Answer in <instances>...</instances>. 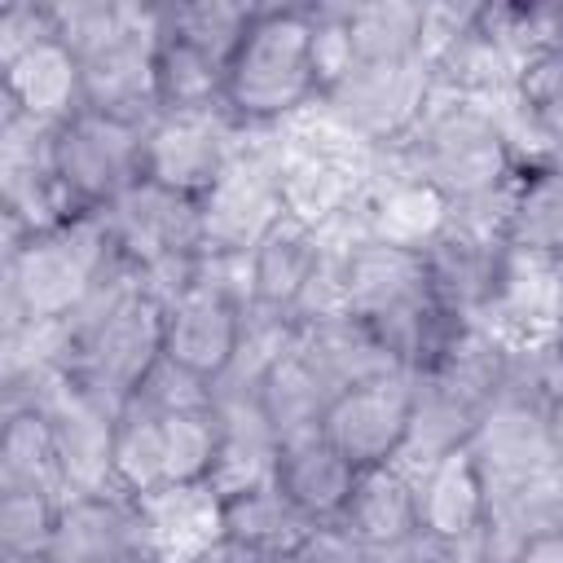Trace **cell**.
<instances>
[{"instance_id":"1","label":"cell","mask_w":563,"mask_h":563,"mask_svg":"<svg viewBox=\"0 0 563 563\" xmlns=\"http://www.w3.org/2000/svg\"><path fill=\"white\" fill-rule=\"evenodd\" d=\"M317 4H255L224 66L220 110L242 132H277L321 106L312 66Z\"/></svg>"},{"instance_id":"2","label":"cell","mask_w":563,"mask_h":563,"mask_svg":"<svg viewBox=\"0 0 563 563\" xmlns=\"http://www.w3.org/2000/svg\"><path fill=\"white\" fill-rule=\"evenodd\" d=\"M396 154L422 180H431L453 202V211L501 202L519 172L501 110L493 101H471L444 88H435L427 114L396 145Z\"/></svg>"},{"instance_id":"3","label":"cell","mask_w":563,"mask_h":563,"mask_svg":"<svg viewBox=\"0 0 563 563\" xmlns=\"http://www.w3.org/2000/svg\"><path fill=\"white\" fill-rule=\"evenodd\" d=\"M251 312L246 260L202 255L180 290L163 299V361L216 387L242 347Z\"/></svg>"},{"instance_id":"4","label":"cell","mask_w":563,"mask_h":563,"mask_svg":"<svg viewBox=\"0 0 563 563\" xmlns=\"http://www.w3.org/2000/svg\"><path fill=\"white\" fill-rule=\"evenodd\" d=\"M48 176L66 220L106 211L145 176V123L79 110L48 132Z\"/></svg>"},{"instance_id":"5","label":"cell","mask_w":563,"mask_h":563,"mask_svg":"<svg viewBox=\"0 0 563 563\" xmlns=\"http://www.w3.org/2000/svg\"><path fill=\"white\" fill-rule=\"evenodd\" d=\"M202 255L246 260L260 238L286 216L282 198V154L273 132H246L220 180L198 198Z\"/></svg>"},{"instance_id":"6","label":"cell","mask_w":563,"mask_h":563,"mask_svg":"<svg viewBox=\"0 0 563 563\" xmlns=\"http://www.w3.org/2000/svg\"><path fill=\"white\" fill-rule=\"evenodd\" d=\"M431 97H435V75L422 57L383 62V66H356L321 101V114L334 119L365 150H396L418 128Z\"/></svg>"},{"instance_id":"7","label":"cell","mask_w":563,"mask_h":563,"mask_svg":"<svg viewBox=\"0 0 563 563\" xmlns=\"http://www.w3.org/2000/svg\"><path fill=\"white\" fill-rule=\"evenodd\" d=\"M246 132L224 110H189V114H154L145 123V180L176 189L185 198H202Z\"/></svg>"},{"instance_id":"8","label":"cell","mask_w":563,"mask_h":563,"mask_svg":"<svg viewBox=\"0 0 563 563\" xmlns=\"http://www.w3.org/2000/svg\"><path fill=\"white\" fill-rule=\"evenodd\" d=\"M356 216L365 238L422 255L453 224V202L431 180H422L396 150H378Z\"/></svg>"},{"instance_id":"9","label":"cell","mask_w":563,"mask_h":563,"mask_svg":"<svg viewBox=\"0 0 563 563\" xmlns=\"http://www.w3.org/2000/svg\"><path fill=\"white\" fill-rule=\"evenodd\" d=\"M409 427H413V374L347 387L330 400L321 418V435L356 471L400 462L409 449Z\"/></svg>"},{"instance_id":"10","label":"cell","mask_w":563,"mask_h":563,"mask_svg":"<svg viewBox=\"0 0 563 563\" xmlns=\"http://www.w3.org/2000/svg\"><path fill=\"white\" fill-rule=\"evenodd\" d=\"M48 563H154L145 506L128 493H70L62 497Z\"/></svg>"},{"instance_id":"11","label":"cell","mask_w":563,"mask_h":563,"mask_svg":"<svg viewBox=\"0 0 563 563\" xmlns=\"http://www.w3.org/2000/svg\"><path fill=\"white\" fill-rule=\"evenodd\" d=\"M506 260H510V251H506L501 233L479 220H466L457 211H453V224L422 251L431 295L466 321L488 317V308L501 290V277H506Z\"/></svg>"},{"instance_id":"12","label":"cell","mask_w":563,"mask_h":563,"mask_svg":"<svg viewBox=\"0 0 563 563\" xmlns=\"http://www.w3.org/2000/svg\"><path fill=\"white\" fill-rule=\"evenodd\" d=\"M484 466L488 484H519L554 471L545 440V400L519 387H506L484 413L466 444Z\"/></svg>"},{"instance_id":"13","label":"cell","mask_w":563,"mask_h":563,"mask_svg":"<svg viewBox=\"0 0 563 563\" xmlns=\"http://www.w3.org/2000/svg\"><path fill=\"white\" fill-rule=\"evenodd\" d=\"M422 537L444 550H471L488 523V475L471 449H453L427 466H413Z\"/></svg>"},{"instance_id":"14","label":"cell","mask_w":563,"mask_h":563,"mask_svg":"<svg viewBox=\"0 0 563 563\" xmlns=\"http://www.w3.org/2000/svg\"><path fill=\"white\" fill-rule=\"evenodd\" d=\"M0 79H4V106L48 132L84 110L79 57L57 31L31 44L26 53H18L13 62H0Z\"/></svg>"},{"instance_id":"15","label":"cell","mask_w":563,"mask_h":563,"mask_svg":"<svg viewBox=\"0 0 563 563\" xmlns=\"http://www.w3.org/2000/svg\"><path fill=\"white\" fill-rule=\"evenodd\" d=\"M356 466L321 435V431H303V435H290L277 444V457H273V484L277 493L312 523V528H325V523H339L343 510H347V497L356 488Z\"/></svg>"},{"instance_id":"16","label":"cell","mask_w":563,"mask_h":563,"mask_svg":"<svg viewBox=\"0 0 563 563\" xmlns=\"http://www.w3.org/2000/svg\"><path fill=\"white\" fill-rule=\"evenodd\" d=\"M321 260H325L321 229H312V224H303L295 216H282L260 238V246L246 255L251 308L295 321V312H299V303H303V295H308Z\"/></svg>"},{"instance_id":"17","label":"cell","mask_w":563,"mask_h":563,"mask_svg":"<svg viewBox=\"0 0 563 563\" xmlns=\"http://www.w3.org/2000/svg\"><path fill=\"white\" fill-rule=\"evenodd\" d=\"M339 528L356 545H365V550H396V545L418 541L422 537V523H418V484H413V471L405 462L361 471Z\"/></svg>"},{"instance_id":"18","label":"cell","mask_w":563,"mask_h":563,"mask_svg":"<svg viewBox=\"0 0 563 563\" xmlns=\"http://www.w3.org/2000/svg\"><path fill=\"white\" fill-rule=\"evenodd\" d=\"M501 242L528 260H563V158L515 172L501 211Z\"/></svg>"},{"instance_id":"19","label":"cell","mask_w":563,"mask_h":563,"mask_svg":"<svg viewBox=\"0 0 563 563\" xmlns=\"http://www.w3.org/2000/svg\"><path fill=\"white\" fill-rule=\"evenodd\" d=\"M299 347L325 374V383L334 391L365 387V383H387V378H400L405 374L396 365V356L383 347V339L361 317H352V312H339V317L299 325Z\"/></svg>"},{"instance_id":"20","label":"cell","mask_w":563,"mask_h":563,"mask_svg":"<svg viewBox=\"0 0 563 563\" xmlns=\"http://www.w3.org/2000/svg\"><path fill=\"white\" fill-rule=\"evenodd\" d=\"M339 391L325 383V374L308 361V352L299 347V339L260 374L255 383V400H260V413L264 422L273 427L277 444L290 440V435H303V431H321V418L330 409Z\"/></svg>"},{"instance_id":"21","label":"cell","mask_w":563,"mask_h":563,"mask_svg":"<svg viewBox=\"0 0 563 563\" xmlns=\"http://www.w3.org/2000/svg\"><path fill=\"white\" fill-rule=\"evenodd\" d=\"M220 97H224V62L158 22V48H154V101H158V114L220 110Z\"/></svg>"},{"instance_id":"22","label":"cell","mask_w":563,"mask_h":563,"mask_svg":"<svg viewBox=\"0 0 563 563\" xmlns=\"http://www.w3.org/2000/svg\"><path fill=\"white\" fill-rule=\"evenodd\" d=\"M114 488L145 501L167 488V435L163 409L145 396H132L114 418V449H110Z\"/></svg>"},{"instance_id":"23","label":"cell","mask_w":563,"mask_h":563,"mask_svg":"<svg viewBox=\"0 0 563 563\" xmlns=\"http://www.w3.org/2000/svg\"><path fill=\"white\" fill-rule=\"evenodd\" d=\"M220 532H224V541H233L251 554H282V550H295L312 532V523L268 479L246 493L220 497Z\"/></svg>"},{"instance_id":"24","label":"cell","mask_w":563,"mask_h":563,"mask_svg":"<svg viewBox=\"0 0 563 563\" xmlns=\"http://www.w3.org/2000/svg\"><path fill=\"white\" fill-rule=\"evenodd\" d=\"M479 427V409L466 405L457 391H449L435 378H413V427H409V449L405 466H427L453 449H466Z\"/></svg>"},{"instance_id":"25","label":"cell","mask_w":563,"mask_h":563,"mask_svg":"<svg viewBox=\"0 0 563 563\" xmlns=\"http://www.w3.org/2000/svg\"><path fill=\"white\" fill-rule=\"evenodd\" d=\"M0 488H48L66 497L53 431L35 405L4 409V435H0Z\"/></svg>"},{"instance_id":"26","label":"cell","mask_w":563,"mask_h":563,"mask_svg":"<svg viewBox=\"0 0 563 563\" xmlns=\"http://www.w3.org/2000/svg\"><path fill=\"white\" fill-rule=\"evenodd\" d=\"M347 35L356 48V66H383V62H413L418 35H422V4H343Z\"/></svg>"},{"instance_id":"27","label":"cell","mask_w":563,"mask_h":563,"mask_svg":"<svg viewBox=\"0 0 563 563\" xmlns=\"http://www.w3.org/2000/svg\"><path fill=\"white\" fill-rule=\"evenodd\" d=\"M163 435H167V488H207L224 449L216 409L211 405L167 409Z\"/></svg>"},{"instance_id":"28","label":"cell","mask_w":563,"mask_h":563,"mask_svg":"<svg viewBox=\"0 0 563 563\" xmlns=\"http://www.w3.org/2000/svg\"><path fill=\"white\" fill-rule=\"evenodd\" d=\"M62 493L48 488H0V550L4 559H44L57 532Z\"/></svg>"},{"instance_id":"29","label":"cell","mask_w":563,"mask_h":563,"mask_svg":"<svg viewBox=\"0 0 563 563\" xmlns=\"http://www.w3.org/2000/svg\"><path fill=\"white\" fill-rule=\"evenodd\" d=\"M295 563H369L365 559V545H356L339 523H325V528H312L295 550H290Z\"/></svg>"},{"instance_id":"30","label":"cell","mask_w":563,"mask_h":563,"mask_svg":"<svg viewBox=\"0 0 563 563\" xmlns=\"http://www.w3.org/2000/svg\"><path fill=\"white\" fill-rule=\"evenodd\" d=\"M515 563H563V532L550 528V532H537L519 545Z\"/></svg>"},{"instance_id":"31","label":"cell","mask_w":563,"mask_h":563,"mask_svg":"<svg viewBox=\"0 0 563 563\" xmlns=\"http://www.w3.org/2000/svg\"><path fill=\"white\" fill-rule=\"evenodd\" d=\"M545 440H550V457H554V471L563 475V391L545 400Z\"/></svg>"},{"instance_id":"32","label":"cell","mask_w":563,"mask_h":563,"mask_svg":"<svg viewBox=\"0 0 563 563\" xmlns=\"http://www.w3.org/2000/svg\"><path fill=\"white\" fill-rule=\"evenodd\" d=\"M194 563H260V554H251V550H242V545H233V541H216V545L202 550Z\"/></svg>"},{"instance_id":"33","label":"cell","mask_w":563,"mask_h":563,"mask_svg":"<svg viewBox=\"0 0 563 563\" xmlns=\"http://www.w3.org/2000/svg\"><path fill=\"white\" fill-rule=\"evenodd\" d=\"M554 317H559V334H563V260L554 264Z\"/></svg>"},{"instance_id":"34","label":"cell","mask_w":563,"mask_h":563,"mask_svg":"<svg viewBox=\"0 0 563 563\" xmlns=\"http://www.w3.org/2000/svg\"><path fill=\"white\" fill-rule=\"evenodd\" d=\"M554 44H563V4H554Z\"/></svg>"},{"instance_id":"35","label":"cell","mask_w":563,"mask_h":563,"mask_svg":"<svg viewBox=\"0 0 563 563\" xmlns=\"http://www.w3.org/2000/svg\"><path fill=\"white\" fill-rule=\"evenodd\" d=\"M260 563H295V559H290V550H282V554H260Z\"/></svg>"},{"instance_id":"36","label":"cell","mask_w":563,"mask_h":563,"mask_svg":"<svg viewBox=\"0 0 563 563\" xmlns=\"http://www.w3.org/2000/svg\"><path fill=\"white\" fill-rule=\"evenodd\" d=\"M4 563H48V559H4Z\"/></svg>"},{"instance_id":"37","label":"cell","mask_w":563,"mask_h":563,"mask_svg":"<svg viewBox=\"0 0 563 563\" xmlns=\"http://www.w3.org/2000/svg\"><path fill=\"white\" fill-rule=\"evenodd\" d=\"M559 532H563V515H559Z\"/></svg>"}]
</instances>
